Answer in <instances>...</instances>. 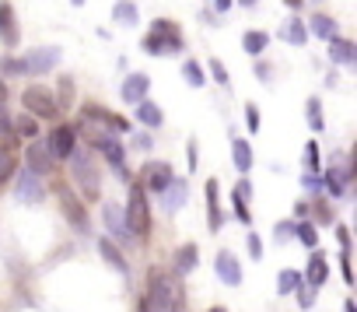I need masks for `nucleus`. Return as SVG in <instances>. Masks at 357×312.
Instances as JSON below:
<instances>
[{"label": "nucleus", "mask_w": 357, "mask_h": 312, "mask_svg": "<svg viewBox=\"0 0 357 312\" xmlns=\"http://www.w3.org/2000/svg\"><path fill=\"white\" fill-rule=\"evenodd\" d=\"M147 305H151V312H183V291H178V284L172 277L154 270L147 281Z\"/></svg>", "instance_id": "1"}, {"label": "nucleus", "mask_w": 357, "mask_h": 312, "mask_svg": "<svg viewBox=\"0 0 357 312\" xmlns=\"http://www.w3.org/2000/svg\"><path fill=\"white\" fill-rule=\"evenodd\" d=\"M178 50H183V32H178V25L168 22V18H158L154 29L144 36V53L161 57V53H178Z\"/></svg>", "instance_id": "2"}, {"label": "nucleus", "mask_w": 357, "mask_h": 312, "mask_svg": "<svg viewBox=\"0 0 357 312\" xmlns=\"http://www.w3.org/2000/svg\"><path fill=\"white\" fill-rule=\"evenodd\" d=\"M126 228L133 232V235H147L151 232V207H147V190L144 186H130V200H126Z\"/></svg>", "instance_id": "3"}, {"label": "nucleus", "mask_w": 357, "mask_h": 312, "mask_svg": "<svg viewBox=\"0 0 357 312\" xmlns=\"http://www.w3.org/2000/svg\"><path fill=\"white\" fill-rule=\"evenodd\" d=\"M22 105L29 109V116H39V119H56V112H60V105H56L53 91H50V88H43V84L25 88V91H22Z\"/></svg>", "instance_id": "4"}, {"label": "nucleus", "mask_w": 357, "mask_h": 312, "mask_svg": "<svg viewBox=\"0 0 357 312\" xmlns=\"http://www.w3.org/2000/svg\"><path fill=\"white\" fill-rule=\"evenodd\" d=\"M70 158H74V162H70V169H74L77 190H81V193H84L88 200H95V197H98V190H102V186H98V165H95V162L88 158L84 151L70 154Z\"/></svg>", "instance_id": "5"}, {"label": "nucleus", "mask_w": 357, "mask_h": 312, "mask_svg": "<svg viewBox=\"0 0 357 312\" xmlns=\"http://www.w3.org/2000/svg\"><path fill=\"white\" fill-rule=\"evenodd\" d=\"M95 147L105 154V162L112 165V172H116L119 179H126V151H123V144H119L112 133H98V137H95Z\"/></svg>", "instance_id": "6"}, {"label": "nucleus", "mask_w": 357, "mask_h": 312, "mask_svg": "<svg viewBox=\"0 0 357 312\" xmlns=\"http://www.w3.org/2000/svg\"><path fill=\"white\" fill-rule=\"evenodd\" d=\"M22 64H25V74H50V70L60 64V50H56V46H39V50H32Z\"/></svg>", "instance_id": "7"}, {"label": "nucleus", "mask_w": 357, "mask_h": 312, "mask_svg": "<svg viewBox=\"0 0 357 312\" xmlns=\"http://www.w3.org/2000/svg\"><path fill=\"white\" fill-rule=\"evenodd\" d=\"M74 140H77V133H74V126H56L53 133H50V151H53V158L56 162H67L70 154H74Z\"/></svg>", "instance_id": "8"}, {"label": "nucleus", "mask_w": 357, "mask_h": 312, "mask_svg": "<svg viewBox=\"0 0 357 312\" xmlns=\"http://www.w3.org/2000/svg\"><path fill=\"white\" fill-rule=\"evenodd\" d=\"M25 162H29V169H32L36 176H46L56 158H53V151H50L46 140H36V144H29V151H25Z\"/></svg>", "instance_id": "9"}, {"label": "nucleus", "mask_w": 357, "mask_h": 312, "mask_svg": "<svg viewBox=\"0 0 357 312\" xmlns=\"http://www.w3.org/2000/svg\"><path fill=\"white\" fill-rule=\"evenodd\" d=\"M46 197V190H43V176H36L32 169H22V176H18V200H25V204H39Z\"/></svg>", "instance_id": "10"}, {"label": "nucleus", "mask_w": 357, "mask_h": 312, "mask_svg": "<svg viewBox=\"0 0 357 312\" xmlns=\"http://www.w3.org/2000/svg\"><path fill=\"white\" fill-rule=\"evenodd\" d=\"M60 207H63L67 221H70L77 232H88V211H84V204L74 200V193H70L67 186H60Z\"/></svg>", "instance_id": "11"}, {"label": "nucleus", "mask_w": 357, "mask_h": 312, "mask_svg": "<svg viewBox=\"0 0 357 312\" xmlns=\"http://www.w3.org/2000/svg\"><path fill=\"white\" fill-rule=\"evenodd\" d=\"M214 274L225 281V284H242V267H238V260H235V253H228V249H221L218 253V260H214Z\"/></svg>", "instance_id": "12"}, {"label": "nucleus", "mask_w": 357, "mask_h": 312, "mask_svg": "<svg viewBox=\"0 0 357 312\" xmlns=\"http://www.w3.org/2000/svg\"><path fill=\"white\" fill-rule=\"evenodd\" d=\"M172 179H175L172 176V165H165V162H151L144 169V190H151V193H161Z\"/></svg>", "instance_id": "13"}, {"label": "nucleus", "mask_w": 357, "mask_h": 312, "mask_svg": "<svg viewBox=\"0 0 357 312\" xmlns=\"http://www.w3.org/2000/svg\"><path fill=\"white\" fill-rule=\"evenodd\" d=\"M147 88H151V77H147V74H130V77L123 81L119 95H123V102L137 105L140 98H147Z\"/></svg>", "instance_id": "14"}, {"label": "nucleus", "mask_w": 357, "mask_h": 312, "mask_svg": "<svg viewBox=\"0 0 357 312\" xmlns=\"http://www.w3.org/2000/svg\"><path fill=\"white\" fill-rule=\"evenodd\" d=\"M186 190H190V186H186L183 179H172V183L158 193V197H161V207H165L168 214H175L178 207H183V200H186Z\"/></svg>", "instance_id": "15"}, {"label": "nucleus", "mask_w": 357, "mask_h": 312, "mask_svg": "<svg viewBox=\"0 0 357 312\" xmlns=\"http://www.w3.org/2000/svg\"><path fill=\"white\" fill-rule=\"evenodd\" d=\"M0 39H4V46L8 50H15L18 46V29H15V8L8 4H0Z\"/></svg>", "instance_id": "16"}, {"label": "nucleus", "mask_w": 357, "mask_h": 312, "mask_svg": "<svg viewBox=\"0 0 357 312\" xmlns=\"http://www.w3.org/2000/svg\"><path fill=\"white\" fill-rule=\"evenodd\" d=\"M329 46V60H336V64H343V67H354L357 64V50H354V43H347V39H329L326 43Z\"/></svg>", "instance_id": "17"}, {"label": "nucleus", "mask_w": 357, "mask_h": 312, "mask_svg": "<svg viewBox=\"0 0 357 312\" xmlns=\"http://www.w3.org/2000/svg\"><path fill=\"white\" fill-rule=\"evenodd\" d=\"M102 218H105V228H109V232H116V235H130V228H126V214H123V207H119V204L105 200Z\"/></svg>", "instance_id": "18"}, {"label": "nucleus", "mask_w": 357, "mask_h": 312, "mask_svg": "<svg viewBox=\"0 0 357 312\" xmlns=\"http://www.w3.org/2000/svg\"><path fill=\"white\" fill-rule=\"evenodd\" d=\"M221 204H218V179H207V228L218 232L221 228Z\"/></svg>", "instance_id": "19"}, {"label": "nucleus", "mask_w": 357, "mask_h": 312, "mask_svg": "<svg viewBox=\"0 0 357 312\" xmlns=\"http://www.w3.org/2000/svg\"><path fill=\"white\" fill-rule=\"evenodd\" d=\"M197 263H200V249L190 242V246H183L175 253V274L183 277V274H190V270H197Z\"/></svg>", "instance_id": "20"}, {"label": "nucleus", "mask_w": 357, "mask_h": 312, "mask_svg": "<svg viewBox=\"0 0 357 312\" xmlns=\"http://www.w3.org/2000/svg\"><path fill=\"white\" fill-rule=\"evenodd\" d=\"M112 22H116V25H123V29H130V25H137V22H140V11H137L133 0H119V4L112 8Z\"/></svg>", "instance_id": "21"}, {"label": "nucleus", "mask_w": 357, "mask_h": 312, "mask_svg": "<svg viewBox=\"0 0 357 312\" xmlns=\"http://www.w3.org/2000/svg\"><path fill=\"white\" fill-rule=\"evenodd\" d=\"M231 158H235V169H238V172H249V169H252V147H249L242 137L231 140Z\"/></svg>", "instance_id": "22"}, {"label": "nucleus", "mask_w": 357, "mask_h": 312, "mask_svg": "<svg viewBox=\"0 0 357 312\" xmlns=\"http://www.w3.org/2000/svg\"><path fill=\"white\" fill-rule=\"evenodd\" d=\"M280 39H284V43H291V46H305V39H308L305 22H301V18H291V22L280 29Z\"/></svg>", "instance_id": "23"}, {"label": "nucleus", "mask_w": 357, "mask_h": 312, "mask_svg": "<svg viewBox=\"0 0 357 312\" xmlns=\"http://www.w3.org/2000/svg\"><path fill=\"white\" fill-rule=\"evenodd\" d=\"M270 46V36L266 32H259V29H252V32H245L242 36V50L249 53V57H263V50Z\"/></svg>", "instance_id": "24"}, {"label": "nucleus", "mask_w": 357, "mask_h": 312, "mask_svg": "<svg viewBox=\"0 0 357 312\" xmlns=\"http://www.w3.org/2000/svg\"><path fill=\"white\" fill-rule=\"evenodd\" d=\"M326 270H329V267H326V256H322V253H315V256L308 260V270H305V281H308L312 288H319V284H326V277H329Z\"/></svg>", "instance_id": "25"}, {"label": "nucleus", "mask_w": 357, "mask_h": 312, "mask_svg": "<svg viewBox=\"0 0 357 312\" xmlns=\"http://www.w3.org/2000/svg\"><path fill=\"white\" fill-rule=\"evenodd\" d=\"M312 36H319L322 43H329V39L340 36V29H336V22H333L329 15H315V18H312Z\"/></svg>", "instance_id": "26"}, {"label": "nucleus", "mask_w": 357, "mask_h": 312, "mask_svg": "<svg viewBox=\"0 0 357 312\" xmlns=\"http://www.w3.org/2000/svg\"><path fill=\"white\" fill-rule=\"evenodd\" d=\"M137 119H140L144 126H161V109H158L154 102L140 98V102H137Z\"/></svg>", "instance_id": "27"}, {"label": "nucleus", "mask_w": 357, "mask_h": 312, "mask_svg": "<svg viewBox=\"0 0 357 312\" xmlns=\"http://www.w3.org/2000/svg\"><path fill=\"white\" fill-rule=\"evenodd\" d=\"M98 253H102V260H105L109 267H116L119 274H126V260H123V253L116 249V242H105V239H102V242H98Z\"/></svg>", "instance_id": "28"}, {"label": "nucleus", "mask_w": 357, "mask_h": 312, "mask_svg": "<svg viewBox=\"0 0 357 312\" xmlns=\"http://www.w3.org/2000/svg\"><path fill=\"white\" fill-rule=\"evenodd\" d=\"M183 77H186L193 88H200V84L207 81V77H204V67H200L197 60H186V64H183Z\"/></svg>", "instance_id": "29"}, {"label": "nucleus", "mask_w": 357, "mask_h": 312, "mask_svg": "<svg viewBox=\"0 0 357 312\" xmlns=\"http://www.w3.org/2000/svg\"><path fill=\"white\" fill-rule=\"evenodd\" d=\"M294 235H298V242H301V246H308V249L319 242V235H315V225H312V221H298Z\"/></svg>", "instance_id": "30"}, {"label": "nucleus", "mask_w": 357, "mask_h": 312, "mask_svg": "<svg viewBox=\"0 0 357 312\" xmlns=\"http://www.w3.org/2000/svg\"><path fill=\"white\" fill-rule=\"evenodd\" d=\"M11 130H15L18 137H36V119H32L29 112H22V116L11 123Z\"/></svg>", "instance_id": "31"}, {"label": "nucleus", "mask_w": 357, "mask_h": 312, "mask_svg": "<svg viewBox=\"0 0 357 312\" xmlns=\"http://www.w3.org/2000/svg\"><path fill=\"white\" fill-rule=\"evenodd\" d=\"M298 284H301V274H298V270H284V274H280V284H277V291H280V295H291Z\"/></svg>", "instance_id": "32"}, {"label": "nucleus", "mask_w": 357, "mask_h": 312, "mask_svg": "<svg viewBox=\"0 0 357 312\" xmlns=\"http://www.w3.org/2000/svg\"><path fill=\"white\" fill-rule=\"evenodd\" d=\"M294 291H298V305H301V309H312V305H315V288H312L305 277H301V284H298Z\"/></svg>", "instance_id": "33"}, {"label": "nucleus", "mask_w": 357, "mask_h": 312, "mask_svg": "<svg viewBox=\"0 0 357 312\" xmlns=\"http://www.w3.org/2000/svg\"><path fill=\"white\" fill-rule=\"evenodd\" d=\"M305 169H312V172L319 169V144H315V140L305 144Z\"/></svg>", "instance_id": "34"}, {"label": "nucleus", "mask_w": 357, "mask_h": 312, "mask_svg": "<svg viewBox=\"0 0 357 312\" xmlns=\"http://www.w3.org/2000/svg\"><path fill=\"white\" fill-rule=\"evenodd\" d=\"M231 200H235V214H238V221H242V225H249L252 218H249V204H245V197L235 190V197H231Z\"/></svg>", "instance_id": "35"}, {"label": "nucleus", "mask_w": 357, "mask_h": 312, "mask_svg": "<svg viewBox=\"0 0 357 312\" xmlns=\"http://www.w3.org/2000/svg\"><path fill=\"white\" fill-rule=\"evenodd\" d=\"M211 74L218 77V84H225V88H228V81H231V77H228V67H225V64H221L218 57L211 60Z\"/></svg>", "instance_id": "36"}, {"label": "nucleus", "mask_w": 357, "mask_h": 312, "mask_svg": "<svg viewBox=\"0 0 357 312\" xmlns=\"http://www.w3.org/2000/svg\"><path fill=\"white\" fill-rule=\"evenodd\" d=\"M308 123H312V130H322V109H319V98L308 102Z\"/></svg>", "instance_id": "37"}, {"label": "nucleus", "mask_w": 357, "mask_h": 312, "mask_svg": "<svg viewBox=\"0 0 357 312\" xmlns=\"http://www.w3.org/2000/svg\"><path fill=\"white\" fill-rule=\"evenodd\" d=\"M322 186H326V190H329V193H333V197H343V193H347V190H343V179H340V176H336V172H329V176H326V183H322Z\"/></svg>", "instance_id": "38"}, {"label": "nucleus", "mask_w": 357, "mask_h": 312, "mask_svg": "<svg viewBox=\"0 0 357 312\" xmlns=\"http://www.w3.org/2000/svg\"><path fill=\"white\" fill-rule=\"evenodd\" d=\"M11 169H15V162H11V154L0 147V179H8L11 176Z\"/></svg>", "instance_id": "39"}, {"label": "nucleus", "mask_w": 357, "mask_h": 312, "mask_svg": "<svg viewBox=\"0 0 357 312\" xmlns=\"http://www.w3.org/2000/svg\"><path fill=\"white\" fill-rule=\"evenodd\" d=\"M249 256H252V260L263 256V242H259V235H249Z\"/></svg>", "instance_id": "40"}, {"label": "nucleus", "mask_w": 357, "mask_h": 312, "mask_svg": "<svg viewBox=\"0 0 357 312\" xmlns=\"http://www.w3.org/2000/svg\"><path fill=\"white\" fill-rule=\"evenodd\" d=\"M245 119H249V130H259V112H256V105H245Z\"/></svg>", "instance_id": "41"}, {"label": "nucleus", "mask_w": 357, "mask_h": 312, "mask_svg": "<svg viewBox=\"0 0 357 312\" xmlns=\"http://www.w3.org/2000/svg\"><path fill=\"white\" fill-rule=\"evenodd\" d=\"M340 267H343V281H347V284H354V274H350V253H343V256H340Z\"/></svg>", "instance_id": "42"}, {"label": "nucleus", "mask_w": 357, "mask_h": 312, "mask_svg": "<svg viewBox=\"0 0 357 312\" xmlns=\"http://www.w3.org/2000/svg\"><path fill=\"white\" fill-rule=\"evenodd\" d=\"M336 239H340L343 253H350V232H347V228H336Z\"/></svg>", "instance_id": "43"}, {"label": "nucleus", "mask_w": 357, "mask_h": 312, "mask_svg": "<svg viewBox=\"0 0 357 312\" xmlns=\"http://www.w3.org/2000/svg\"><path fill=\"white\" fill-rule=\"evenodd\" d=\"M4 133H11V119H8L4 105H0V137H4Z\"/></svg>", "instance_id": "44"}, {"label": "nucleus", "mask_w": 357, "mask_h": 312, "mask_svg": "<svg viewBox=\"0 0 357 312\" xmlns=\"http://www.w3.org/2000/svg\"><path fill=\"white\" fill-rule=\"evenodd\" d=\"M256 74H259V81H270V74H273V70H270V64H263V60H259V64H256Z\"/></svg>", "instance_id": "45"}, {"label": "nucleus", "mask_w": 357, "mask_h": 312, "mask_svg": "<svg viewBox=\"0 0 357 312\" xmlns=\"http://www.w3.org/2000/svg\"><path fill=\"white\" fill-rule=\"evenodd\" d=\"M305 186H308V190H319V186H322V183H319V179H315V176H305Z\"/></svg>", "instance_id": "46"}, {"label": "nucleus", "mask_w": 357, "mask_h": 312, "mask_svg": "<svg viewBox=\"0 0 357 312\" xmlns=\"http://www.w3.org/2000/svg\"><path fill=\"white\" fill-rule=\"evenodd\" d=\"M214 8H218V11H228V8H231V0H214Z\"/></svg>", "instance_id": "47"}, {"label": "nucleus", "mask_w": 357, "mask_h": 312, "mask_svg": "<svg viewBox=\"0 0 357 312\" xmlns=\"http://www.w3.org/2000/svg\"><path fill=\"white\" fill-rule=\"evenodd\" d=\"M284 4H287V8H301V4H305V0H284Z\"/></svg>", "instance_id": "48"}, {"label": "nucleus", "mask_w": 357, "mask_h": 312, "mask_svg": "<svg viewBox=\"0 0 357 312\" xmlns=\"http://www.w3.org/2000/svg\"><path fill=\"white\" fill-rule=\"evenodd\" d=\"M238 4H242V8H256V4H259V0H238Z\"/></svg>", "instance_id": "49"}, {"label": "nucleus", "mask_w": 357, "mask_h": 312, "mask_svg": "<svg viewBox=\"0 0 357 312\" xmlns=\"http://www.w3.org/2000/svg\"><path fill=\"white\" fill-rule=\"evenodd\" d=\"M343 312H357V309H354V302H347V305H343Z\"/></svg>", "instance_id": "50"}, {"label": "nucleus", "mask_w": 357, "mask_h": 312, "mask_svg": "<svg viewBox=\"0 0 357 312\" xmlns=\"http://www.w3.org/2000/svg\"><path fill=\"white\" fill-rule=\"evenodd\" d=\"M211 312H228V309H225V305H214V309H211Z\"/></svg>", "instance_id": "51"}, {"label": "nucleus", "mask_w": 357, "mask_h": 312, "mask_svg": "<svg viewBox=\"0 0 357 312\" xmlns=\"http://www.w3.org/2000/svg\"><path fill=\"white\" fill-rule=\"evenodd\" d=\"M70 4H77V8H81V4H84V0H70Z\"/></svg>", "instance_id": "52"}, {"label": "nucleus", "mask_w": 357, "mask_h": 312, "mask_svg": "<svg viewBox=\"0 0 357 312\" xmlns=\"http://www.w3.org/2000/svg\"><path fill=\"white\" fill-rule=\"evenodd\" d=\"M312 4H322V0H312Z\"/></svg>", "instance_id": "53"}]
</instances>
